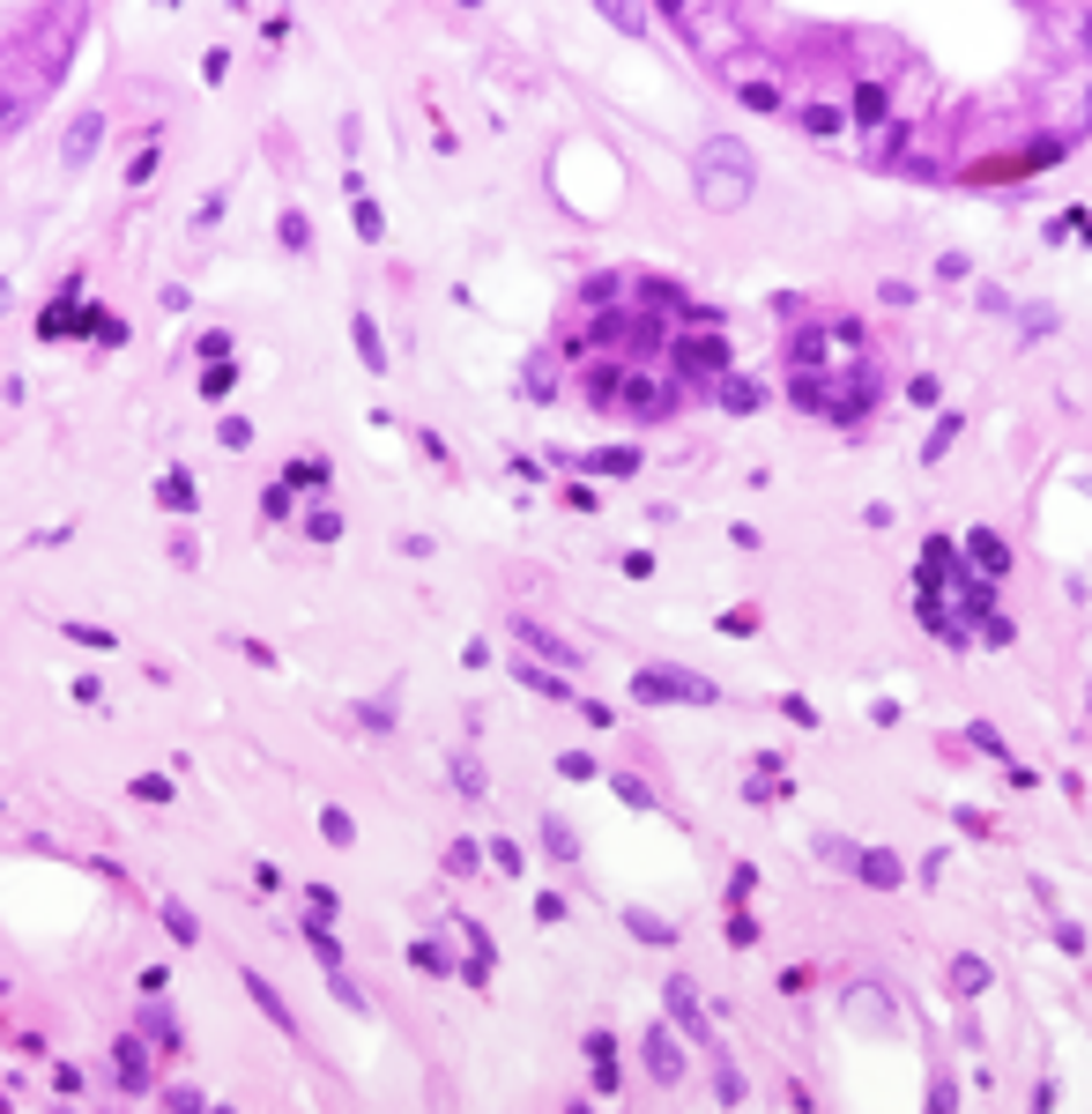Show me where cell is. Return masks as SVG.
I'll return each instance as SVG.
<instances>
[{
	"instance_id": "obj_1",
	"label": "cell",
	"mask_w": 1092,
	"mask_h": 1114,
	"mask_svg": "<svg viewBox=\"0 0 1092 1114\" xmlns=\"http://www.w3.org/2000/svg\"><path fill=\"white\" fill-rule=\"evenodd\" d=\"M698 186H706L714 208H736V201L751 194V156L736 142H714V149H706V178H698Z\"/></svg>"
}]
</instances>
